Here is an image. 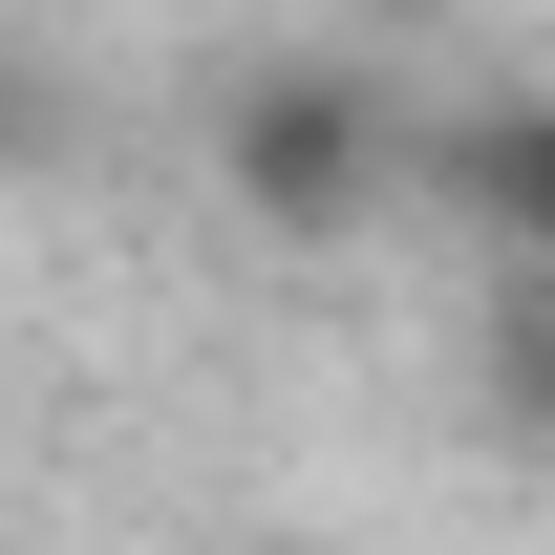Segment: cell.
<instances>
[{
	"label": "cell",
	"mask_w": 555,
	"mask_h": 555,
	"mask_svg": "<svg viewBox=\"0 0 555 555\" xmlns=\"http://www.w3.org/2000/svg\"><path fill=\"white\" fill-rule=\"evenodd\" d=\"M406 171H427V107H406V86H363V65H321V43L214 86V193L257 214L278 257L385 235V214H406Z\"/></svg>",
	"instance_id": "6da1fadb"
},
{
	"label": "cell",
	"mask_w": 555,
	"mask_h": 555,
	"mask_svg": "<svg viewBox=\"0 0 555 555\" xmlns=\"http://www.w3.org/2000/svg\"><path fill=\"white\" fill-rule=\"evenodd\" d=\"M470 257H555V86H470L427 107V171H406Z\"/></svg>",
	"instance_id": "7a4b0ae2"
},
{
	"label": "cell",
	"mask_w": 555,
	"mask_h": 555,
	"mask_svg": "<svg viewBox=\"0 0 555 555\" xmlns=\"http://www.w3.org/2000/svg\"><path fill=\"white\" fill-rule=\"evenodd\" d=\"M470 385H491V427L555 470V257H491V299H470Z\"/></svg>",
	"instance_id": "3957f363"
}]
</instances>
